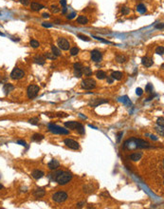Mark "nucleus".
Segmentation results:
<instances>
[{
  "instance_id": "1",
  "label": "nucleus",
  "mask_w": 164,
  "mask_h": 209,
  "mask_svg": "<svg viewBox=\"0 0 164 209\" xmlns=\"http://www.w3.org/2000/svg\"><path fill=\"white\" fill-rule=\"evenodd\" d=\"M72 179V174L70 172L67 171H62L61 173L58 175L57 177L55 178V181L58 182L60 185H64L67 182H69Z\"/></svg>"
},
{
  "instance_id": "2",
  "label": "nucleus",
  "mask_w": 164,
  "mask_h": 209,
  "mask_svg": "<svg viewBox=\"0 0 164 209\" xmlns=\"http://www.w3.org/2000/svg\"><path fill=\"white\" fill-rule=\"evenodd\" d=\"M65 127L69 128V129H74L80 134H85V127L82 124L78 122H74V121H70V122H65L64 123Z\"/></svg>"
},
{
  "instance_id": "3",
  "label": "nucleus",
  "mask_w": 164,
  "mask_h": 209,
  "mask_svg": "<svg viewBox=\"0 0 164 209\" xmlns=\"http://www.w3.org/2000/svg\"><path fill=\"white\" fill-rule=\"evenodd\" d=\"M49 129H50V132L54 133V134H68L69 131L67 129H65L64 127H61V126H58L56 125H53V124H50L49 125Z\"/></svg>"
},
{
  "instance_id": "4",
  "label": "nucleus",
  "mask_w": 164,
  "mask_h": 209,
  "mask_svg": "<svg viewBox=\"0 0 164 209\" xmlns=\"http://www.w3.org/2000/svg\"><path fill=\"white\" fill-rule=\"evenodd\" d=\"M68 198L67 194L64 192V191H59V192H56L55 194L52 196V200L55 202H58V203H61V202H64V201H66Z\"/></svg>"
},
{
  "instance_id": "5",
  "label": "nucleus",
  "mask_w": 164,
  "mask_h": 209,
  "mask_svg": "<svg viewBox=\"0 0 164 209\" xmlns=\"http://www.w3.org/2000/svg\"><path fill=\"white\" fill-rule=\"evenodd\" d=\"M96 87V81L91 78H86L82 81V87L85 89H93Z\"/></svg>"
},
{
  "instance_id": "6",
  "label": "nucleus",
  "mask_w": 164,
  "mask_h": 209,
  "mask_svg": "<svg viewBox=\"0 0 164 209\" xmlns=\"http://www.w3.org/2000/svg\"><path fill=\"white\" fill-rule=\"evenodd\" d=\"M132 141L134 142V144H135V148H149L151 147L149 143L145 142L144 140H141V139H136V138H132Z\"/></svg>"
},
{
  "instance_id": "7",
  "label": "nucleus",
  "mask_w": 164,
  "mask_h": 209,
  "mask_svg": "<svg viewBox=\"0 0 164 209\" xmlns=\"http://www.w3.org/2000/svg\"><path fill=\"white\" fill-rule=\"evenodd\" d=\"M39 87L36 86V85H30L28 87V90H27V93H28V97L29 99H32V98H35L37 96V94L39 92Z\"/></svg>"
},
{
  "instance_id": "8",
  "label": "nucleus",
  "mask_w": 164,
  "mask_h": 209,
  "mask_svg": "<svg viewBox=\"0 0 164 209\" xmlns=\"http://www.w3.org/2000/svg\"><path fill=\"white\" fill-rule=\"evenodd\" d=\"M24 76H25L24 70H22L21 69H18V68H15L11 73V77H12V79L13 80H19L23 78Z\"/></svg>"
},
{
  "instance_id": "9",
  "label": "nucleus",
  "mask_w": 164,
  "mask_h": 209,
  "mask_svg": "<svg viewBox=\"0 0 164 209\" xmlns=\"http://www.w3.org/2000/svg\"><path fill=\"white\" fill-rule=\"evenodd\" d=\"M57 43H58L59 48H60L61 50H63V51H67V50H69L70 45H69V42H68L65 38H62V37H60V38L58 39Z\"/></svg>"
},
{
  "instance_id": "10",
  "label": "nucleus",
  "mask_w": 164,
  "mask_h": 209,
  "mask_svg": "<svg viewBox=\"0 0 164 209\" xmlns=\"http://www.w3.org/2000/svg\"><path fill=\"white\" fill-rule=\"evenodd\" d=\"M64 144L67 147H69L71 149H74V150H77V149L80 148V144H79L78 142H76V141H74L72 139H65L64 140Z\"/></svg>"
},
{
  "instance_id": "11",
  "label": "nucleus",
  "mask_w": 164,
  "mask_h": 209,
  "mask_svg": "<svg viewBox=\"0 0 164 209\" xmlns=\"http://www.w3.org/2000/svg\"><path fill=\"white\" fill-rule=\"evenodd\" d=\"M91 59H92V61L94 62H96V63H99L101 61V59H102V54H101V52L100 51H98V50H94V51H91Z\"/></svg>"
},
{
  "instance_id": "12",
  "label": "nucleus",
  "mask_w": 164,
  "mask_h": 209,
  "mask_svg": "<svg viewBox=\"0 0 164 209\" xmlns=\"http://www.w3.org/2000/svg\"><path fill=\"white\" fill-rule=\"evenodd\" d=\"M83 65L81 63H76L74 64V72L76 77H82L83 75Z\"/></svg>"
},
{
  "instance_id": "13",
  "label": "nucleus",
  "mask_w": 164,
  "mask_h": 209,
  "mask_svg": "<svg viewBox=\"0 0 164 209\" xmlns=\"http://www.w3.org/2000/svg\"><path fill=\"white\" fill-rule=\"evenodd\" d=\"M105 103H108V101L103 100V99H93L92 101L89 102V106L92 107V108H96V107L102 105V104H105Z\"/></svg>"
},
{
  "instance_id": "14",
  "label": "nucleus",
  "mask_w": 164,
  "mask_h": 209,
  "mask_svg": "<svg viewBox=\"0 0 164 209\" xmlns=\"http://www.w3.org/2000/svg\"><path fill=\"white\" fill-rule=\"evenodd\" d=\"M48 166L50 170H57L58 167H60V163L58 162L57 160L55 159H52L50 163L48 164Z\"/></svg>"
},
{
  "instance_id": "15",
  "label": "nucleus",
  "mask_w": 164,
  "mask_h": 209,
  "mask_svg": "<svg viewBox=\"0 0 164 209\" xmlns=\"http://www.w3.org/2000/svg\"><path fill=\"white\" fill-rule=\"evenodd\" d=\"M141 63H142V65L144 66V67L150 68V67H152V65L154 64V61H153L152 58L145 56V57H142V59H141Z\"/></svg>"
},
{
  "instance_id": "16",
  "label": "nucleus",
  "mask_w": 164,
  "mask_h": 209,
  "mask_svg": "<svg viewBox=\"0 0 164 209\" xmlns=\"http://www.w3.org/2000/svg\"><path fill=\"white\" fill-rule=\"evenodd\" d=\"M45 195H46V190L44 188H36L33 191V196L35 198H43Z\"/></svg>"
},
{
  "instance_id": "17",
  "label": "nucleus",
  "mask_w": 164,
  "mask_h": 209,
  "mask_svg": "<svg viewBox=\"0 0 164 209\" xmlns=\"http://www.w3.org/2000/svg\"><path fill=\"white\" fill-rule=\"evenodd\" d=\"M31 176H32L35 180H39V179L43 178L44 176H45V173H44L43 171H41V170L35 169V170H33V171L31 172Z\"/></svg>"
},
{
  "instance_id": "18",
  "label": "nucleus",
  "mask_w": 164,
  "mask_h": 209,
  "mask_svg": "<svg viewBox=\"0 0 164 209\" xmlns=\"http://www.w3.org/2000/svg\"><path fill=\"white\" fill-rule=\"evenodd\" d=\"M142 157V153L141 152H135V153H132L131 155H130V159H131V161H133V162H138V161H139L140 159Z\"/></svg>"
},
{
  "instance_id": "19",
  "label": "nucleus",
  "mask_w": 164,
  "mask_h": 209,
  "mask_svg": "<svg viewBox=\"0 0 164 209\" xmlns=\"http://www.w3.org/2000/svg\"><path fill=\"white\" fill-rule=\"evenodd\" d=\"M34 62H35L36 64H39V65H44L45 62H46V57L43 56V55H41V54L36 55L35 57H34Z\"/></svg>"
},
{
  "instance_id": "20",
  "label": "nucleus",
  "mask_w": 164,
  "mask_h": 209,
  "mask_svg": "<svg viewBox=\"0 0 164 209\" xmlns=\"http://www.w3.org/2000/svg\"><path fill=\"white\" fill-rule=\"evenodd\" d=\"M30 8H31V10H32V11L39 12L40 10L44 9L45 7H44L42 4H39V3H36V2H32V3L30 4Z\"/></svg>"
},
{
  "instance_id": "21",
  "label": "nucleus",
  "mask_w": 164,
  "mask_h": 209,
  "mask_svg": "<svg viewBox=\"0 0 164 209\" xmlns=\"http://www.w3.org/2000/svg\"><path fill=\"white\" fill-rule=\"evenodd\" d=\"M3 89H4L5 93L8 94L9 92H11V91H13V90L14 89V87H13L12 84H5V85H4V87H3Z\"/></svg>"
},
{
  "instance_id": "22",
  "label": "nucleus",
  "mask_w": 164,
  "mask_h": 209,
  "mask_svg": "<svg viewBox=\"0 0 164 209\" xmlns=\"http://www.w3.org/2000/svg\"><path fill=\"white\" fill-rule=\"evenodd\" d=\"M122 76H123V74L121 71H114L111 74V77L115 80H121L122 78Z\"/></svg>"
},
{
  "instance_id": "23",
  "label": "nucleus",
  "mask_w": 164,
  "mask_h": 209,
  "mask_svg": "<svg viewBox=\"0 0 164 209\" xmlns=\"http://www.w3.org/2000/svg\"><path fill=\"white\" fill-rule=\"evenodd\" d=\"M77 22L80 23V24L85 25V24L88 23V19H87V17H86L85 15H80V16H78V18H77Z\"/></svg>"
},
{
  "instance_id": "24",
  "label": "nucleus",
  "mask_w": 164,
  "mask_h": 209,
  "mask_svg": "<svg viewBox=\"0 0 164 209\" xmlns=\"http://www.w3.org/2000/svg\"><path fill=\"white\" fill-rule=\"evenodd\" d=\"M96 76H97L98 79L100 80L105 79L106 78V73L104 71H102V70H99V71H97V73H96Z\"/></svg>"
},
{
  "instance_id": "25",
  "label": "nucleus",
  "mask_w": 164,
  "mask_h": 209,
  "mask_svg": "<svg viewBox=\"0 0 164 209\" xmlns=\"http://www.w3.org/2000/svg\"><path fill=\"white\" fill-rule=\"evenodd\" d=\"M32 141H35V142H39V141H42L44 139V135L42 134H39V133H36V134H33V136L31 137Z\"/></svg>"
},
{
  "instance_id": "26",
  "label": "nucleus",
  "mask_w": 164,
  "mask_h": 209,
  "mask_svg": "<svg viewBox=\"0 0 164 209\" xmlns=\"http://www.w3.org/2000/svg\"><path fill=\"white\" fill-rule=\"evenodd\" d=\"M116 60L119 63H124L126 61V57L123 54H117L116 55Z\"/></svg>"
},
{
  "instance_id": "27",
  "label": "nucleus",
  "mask_w": 164,
  "mask_h": 209,
  "mask_svg": "<svg viewBox=\"0 0 164 209\" xmlns=\"http://www.w3.org/2000/svg\"><path fill=\"white\" fill-rule=\"evenodd\" d=\"M137 11L139 13V14H144L146 12V8L143 4H139L138 7H137Z\"/></svg>"
},
{
  "instance_id": "28",
  "label": "nucleus",
  "mask_w": 164,
  "mask_h": 209,
  "mask_svg": "<svg viewBox=\"0 0 164 209\" xmlns=\"http://www.w3.org/2000/svg\"><path fill=\"white\" fill-rule=\"evenodd\" d=\"M51 50H52V53L55 55V56H60L61 55V51L58 49L56 46H52L51 47Z\"/></svg>"
},
{
  "instance_id": "29",
  "label": "nucleus",
  "mask_w": 164,
  "mask_h": 209,
  "mask_svg": "<svg viewBox=\"0 0 164 209\" xmlns=\"http://www.w3.org/2000/svg\"><path fill=\"white\" fill-rule=\"evenodd\" d=\"M85 73L86 76H90L92 75V70H90V68L86 67V68H83V74Z\"/></svg>"
},
{
  "instance_id": "30",
  "label": "nucleus",
  "mask_w": 164,
  "mask_h": 209,
  "mask_svg": "<svg viewBox=\"0 0 164 209\" xmlns=\"http://www.w3.org/2000/svg\"><path fill=\"white\" fill-rule=\"evenodd\" d=\"M29 44H30V46H31L32 48H34V49H36V48H38V47L40 46V44H39V42H38V41H36V40H34V39H32V40H30V42H29Z\"/></svg>"
},
{
  "instance_id": "31",
  "label": "nucleus",
  "mask_w": 164,
  "mask_h": 209,
  "mask_svg": "<svg viewBox=\"0 0 164 209\" xmlns=\"http://www.w3.org/2000/svg\"><path fill=\"white\" fill-rule=\"evenodd\" d=\"M121 101L123 104H125V105H128V106H131V101H130V99H128V97L127 96H123L122 98H121Z\"/></svg>"
},
{
  "instance_id": "32",
  "label": "nucleus",
  "mask_w": 164,
  "mask_h": 209,
  "mask_svg": "<svg viewBox=\"0 0 164 209\" xmlns=\"http://www.w3.org/2000/svg\"><path fill=\"white\" fill-rule=\"evenodd\" d=\"M156 53L159 54V55H163V53H164V48L163 47H162V46L157 47V49H156Z\"/></svg>"
},
{
  "instance_id": "33",
  "label": "nucleus",
  "mask_w": 164,
  "mask_h": 209,
  "mask_svg": "<svg viewBox=\"0 0 164 209\" xmlns=\"http://www.w3.org/2000/svg\"><path fill=\"white\" fill-rule=\"evenodd\" d=\"M29 124H31V125H38V124H39V120H38L37 118H32V119H29Z\"/></svg>"
},
{
  "instance_id": "34",
  "label": "nucleus",
  "mask_w": 164,
  "mask_h": 209,
  "mask_svg": "<svg viewBox=\"0 0 164 209\" xmlns=\"http://www.w3.org/2000/svg\"><path fill=\"white\" fill-rule=\"evenodd\" d=\"M79 53V49L78 48H72L71 50H70V54H71L72 56H74V55H77Z\"/></svg>"
},
{
  "instance_id": "35",
  "label": "nucleus",
  "mask_w": 164,
  "mask_h": 209,
  "mask_svg": "<svg viewBox=\"0 0 164 209\" xmlns=\"http://www.w3.org/2000/svg\"><path fill=\"white\" fill-rule=\"evenodd\" d=\"M121 13H122V14L124 15L128 14L129 13H130V9L127 7H122L121 8Z\"/></svg>"
},
{
  "instance_id": "36",
  "label": "nucleus",
  "mask_w": 164,
  "mask_h": 209,
  "mask_svg": "<svg viewBox=\"0 0 164 209\" xmlns=\"http://www.w3.org/2000/svg\"><path fill=\"white\" fill-rule=\"evenodd\" d=\"M157 124L158 125H160V126L163 128V125H164V124H163V117H160V118H158V119H157Z\"/></svg>"
},
{
  "instance_id": "37",
  "label": "nucleus",
  "mask_w": 164,
  "mask_h": 209,
  "mask_svg": "<svg viewBox=\"0 0 164 209\" xmlns=\"http://www.w3.org/2000/svg\"><path fill=\"white\" fill-rule=\"evenodd\" d=\"M45 57L49 58V59H55L56 56L53 54V53H50V52H47L46 53V55H45Z\"/></svg>"
},
{
  "instance_id": "38",
  "label": "nucleus",
  "mask_w": 164,
  "mask_h": 209,
  "mask_svg": "<svg viewBox=\"0 0 164 209\" xmlns=\"http://www.w3.org/2000/svg\"><path fill=\"white\" fill-rule=\"evenodd\" d=\"M136 93H137V95H138V96H141V95L143 94L142 88H140V87H138V88L136 89Z\"/></svg>"
},
{
  "instance_id": "39",
  "label": "nucleus",
  "mask_w": 164,
  "mask_h": 209,
  "mask_svg": "<svg viewBox=\"0 0 164 209\" xmlns=\"http://www.w3.org/2000/svg\"><path fill=\"white\" fill-rule=\"evenodd\" d=\"M78 37L79 38H81L82 40H85V41H89V40H90V38H88V37L86 35H83V34H78Z\"/></svg>"
},
{
  "instance_id": "40",
  "label": "nucleus",
  "mask_w": 164,
  "mask_h": 209,
  "mask_svg": "<svg viewBox=\"0 0 164 209\" xmlns=\"http://www.w3.org/2000/svg\"><path fill=\"white\" fill-rule=\"evenodd\" d=\"M122 135H123V132H122V131H121V132H119V133H118V135H117V142H118V143H120V142H121V137H122Z\"/></svg>"
},
{
  "instance_id": "41",
  "label": "nucleus",
  "mask_w": 164,
  "mask_h": 209,
  "mask_svg": "<svg viewBox=\"0 0 164 209\" xmlns=\"http://www.w3.org/2000/svg\"><path fill=\"white\" fill-rule=\"evenodd\" d=\"M51 11H52V13H59L60 9L57 6H51Z\"/></svg>"
},
{
  "instance_id": "42",
  "label": "nucleus",
  "mask_w": 164,
  "mask_h": 209,
  "mask_svg": "<svg viewBox=\"0 0 164 209\" xmlns=\"http://www.w3.org/2000/svg\"><path fill=\"white\" fill-rule=\"evenodd\" d=\"M94 38H96L97 40H100L101 42H103V43H106V44H110L111 42H109V41H107V40H104V39H102V38H100V37H97V36H93Z\"/></svg>"
},
{
  "instance_id": "43",
  "label": "nucleus",
  "mask_w": 164,
  "mask_h": 209,
  "mask_svg": "<svg viewBox=\"0 0 164 209\" xmlns=\"http://www.w3.org/2000/svg\"><path fill=\"white\" fill-rule=\"evenodd\" d=\"M145 90H146L147 92H152V91H153V86H152V85H150V84H148Z\"/></svg>"
},
{
  "instance_id": "44",
  "label": "nucleus",
  "mask_w": 164,
  "mask_h": 209,
  "mask_svg": "<svg viewBox=\"0 0 164 209\" xmlns=\"http://www.w3.org/2000/svg\"><path fill=\"white\" fill-rule=\"evenodd\" d=\"M56 116H58V117H67L68 115L66 113H64V112H59L56 114Z\"/></svg>"
},
{
  "instance_id": "45",
  "label": "nucleus",
  "mask_w": 164,
  "mask_h": 209,
  "mask_svg": "<svg viewBox=\"0 0 164 209\" xmlns=\"http://www.w3.org/2000/svg\"><path fill=\"white\" fill-rule=\"evenodd\" d=\"M20 3L23 4L24 6H27V5H29V0H20Z\"/></svg>"
},
{
  "instance_id": "46",
  "label": "nucleus",
  "mask_w": 164,
  "mask_h": 209,
  "mask_svg": "<svg viewBox=\"0 0 164 209\" xmlns=\"http://www.w3.org/2000/svg\"><path fill=\"white\" fill-rule=\"evenodd\" d=\"M75 15H76L75 13H72V14L67 15V16H66V18H67V19H72V18H74V17H75Z\"/></svg>"
},
{
  "instance_id": "47",
  "label": "nucleus",
  "mask_w": 164,
  "mask_h": 209,
  "mask_svg": "<svg viewBox=\"0 0 164 209\" xmlns=\"http://www.w3.org/2000/svg\"><path fill=\"white\" fill-rule=\"evenodd\" d=\"M60 3H61V5L63 6V8L66 7V0H60Z\"/></svg>"
},
{
  "instance_id": "48",
  "label": "nucleus",
  "mask_w": 164,
  "mask_h": 209,
  "mask_svg": "<svg viewBox=\"0 0 164 209\" xmlns=\"http://www.w3.org/2000/svg\"><path fill=\"white\" fill-rule=\"evenodd\" d=\"M17 143H18V144H21V145H24V146H25V145H26V142H25V141H22V140H19V141H17Z\"/></svg>"
},
{
  "instance_id": "49",
  "label": "nucleus",
  "mask_w": 164,
  "mask_h": 209,
  "mask_svg": "<svg viewBox=\"0 0 164 209\" xmlns=\"http://www.w3.org/2000/svg\"><path fill=\"white\" fill-rule=\"evenodd\" d=\"M42 26L45 27V28H50V27H52V25H51V24H46V23H43V24H42Z\"/></svg>"
},
{
  "instance_id": "50",
  "label": "nucleus",
  "mask_w": 164,
  "mask_h": 209,
  "mask_svg": "<svg viewBox=\"0 0 164 209\" xmlns=\"http://www.w3.org/2000/svg\"><path fill=\"white\" fill-rule=\"evenodd\" d=\"M84 205H85V202H82L77 204V207H78V208H81V207H83Z\"/></svg>"
},
{
  "instance_id": "51",
  "label": "nucleus",
  "mask_w": 164,
  "mask_h": 209,
  "mask_svg": "<svg viewBox=\"0 0 164 209\" xmlns=\"http://www.w3.org/2000/svg\"><path fill=\"white\" fill-rule=\"evenodd\" d=\"M107 82H108L109 84H112V82H113V78H112L111 76H110V77H108V78H107Z\"/></svg>"
},
{
  "instance_id": "52",
  "label": "nucleus",
  "mask_w": 164,
  "mask_h": 209,
  "mask_svg": "<svg viewBox=\"0 0 164 209\" xmlns=\"http://www.w3.org/2000/svg\"><path fill=\"white\" fill-rule=\"evenodd\" d=\"M156 28L157 29H163V24H158L156 26Z\"/></svg>"
},
{
  "instance_id": "53",
  "label": "nucleus",
  "mask_w": 164,
  "mask_h": 209,
  "mask_svg": "<svg viewBox=\"0 0 164 209\" xmlns=\"http://www.w3.org/2000/svg\"><path fill=\"white\" fill-rule=\"evenodd\" d=\"M42 16H43L44 18H49V17H50V14L45 13V14H42Z\"/></svg>"
},
{
  "instance_id": "54",
  "label": "nucleus",
  "mask_w": 164,
  "mask_h": 209,
  "mask_svg": "<svg viewBox=\"0 0 164 209\" xmlns=\"http://www.w3.org/2000/svg\"><path fill=\"white\" fill-rule=\"evenodd\" d=\"M150 138H151V139H153V140H155V141H157V138L156 137V136H154V135H151Z\"/></svg>"
},
{
  "instance_id": "55",
  "label": "nucleus",
  "mask_w": 164,
  "mask_h": 209,
  "mask_svg": "<svg viewBox=\"0 0 164 209\" xmlns=\"http://www.w3.org/2000/svg\"><path fill=\"white\" fill-rule=\"evenodd\" d=\"M66 11H67V9H66V7L65 8H63V14H65V13H66Z\"/></svg>"
},
{
  "instance_id": "56",
  "label": "nucleus",
  "mask_w": 164,
  "mask_h": 209,
  "mask_svg": "<svg viewBox=\"0 0 164 209\" xmlns=\"http://www.w3.org/2000/svg\"><path fill=\"white\" fill-rule=\"evenodd\" d=\"M2 188H3V185H2V184H0V190H1Z\"/></svg>"
},
{
  "instance_id": "57",
  "label": "nucleus",
  "mask_w": 164,
  "mask_h": 209,
  "mask_svg": "<svg viewBox=\"0 0 164 209\" xmlns=\"http://www.w3.org/2000/svg\"><path fill=\"white\" fill-rule=\"evenodd\" d=\"M0 35H4V34H3V33H1V32H0Z\"/></svg>"
}]
</instances>
